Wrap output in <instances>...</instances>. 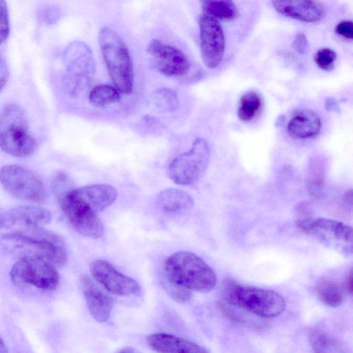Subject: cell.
Listing matches in <instances>:
<instances>
[{
  "instance_id": "6da1fadb",
  "label": "cell",
  "mask_w": 353,
  "mask_h": 353,
  "mask_svg": "<svg viewBox=\"0 0 353 353\" xmlns=\"http://www.w3.org/2000/svg\"><path fill=\"white\" fill-rule=\"evenodd\" d=\"M163 276L191 292H208L215 286L213 270L198 255L179 251L164 261Z\"/></svg>"
},
{
  "instance_id": "7a4b0ae2",
  "label": "cell",
  "mask_w": 353,
  "mask_h": 353,
  "mask_svg": "<svg viewBox=\"0 0 353 353\" xmlns=\"http://www.w3.org/2000/svg\"><path fill=\"white\" fill-rule=\"evenodd\" d=\"M2 239L11 243L12 248L28 249L26 255L41 256L55 266L63 267L67 263L68 253L64 241L42 226L12 230L3 234Z\"/></svg>"
},
{
  "instance_id": "3957f363",
  "label": "cell",
  "mask_w": 353,
  "mask_h": 353,
  "mask_svg": "<svg viewBox=\"0 0 353 353\" xmlns=\"http://www.w3.org/2000/svg\"><path fill=\"white\" fill-rule=\"evenodd\" d=\"M221 291L223 301L259 317H275L285 309L283 298L270 290L242 285L231 279H225Z\"/></svg>"
},
{
  "instance_id": "277c9868",
  "label": "cell",
  "mask_w": 353,
  "mask_h": 353,
  "mask_svg": "<svg viewBox=\"0 0 353 353\" xmlns=\"http://www.w3.org/2000/svg\"><path fill=\"white\" fill-rule=\"evenodd\" d=\"M99 43L110 76L117 89L129 94L134 85V70L129 50L121 37L108 27L99 32Z\"/></svg>"
},
{
  "instance_id": "5b68a950",
  "label": "cell",
  "mask_w": 353,
  "mask_h": 353,
  "mask_svg": "<svg viewBox=\"0 0 353 353\" xmlns=\"http://www.w3.org/2000/svg\"><path fill=\"white\" fill-rule=\"evenodd\" d=\"M37 147L23 108L17 103L5 106L0 114V148L12 156L28 157Z\"/></svg>"
},
{
  "instance_id": "8992f818",
  "label": "cell",
  "mask_w": 353,
  "mask_h": 353,
  "mask_svg": "<svg viewBox=\"0 0 353 353\" xmlns=\"http://www.w3.org/2000/svg\"><path fill=\"white\" fill-rule=\"evenodd\" d=\"M297 228L325 246L349 256L353 252L352 228L336 220L304 217L296 221Z\"/></svg>"
},
{
  "instance_id": "52a82bcc",
  "label": "cell",
  "mask_w": 353,
  "mask_h": 353,
  "mask_svg": "<svg viewBox=\"0 0 353 353\" xmlns=\"http://www.w3.org/2000/svg\"><path fill=\"white\" fill-rule=\"evenodd\" d=\"M10 274L17 285H30L45 292L55 290L59 281L55 265L37 255L21 256L12 266Z\"/></svg>"
},
{
  "instance_id": "ba28073f",
  "label": "cell",
  "mask_w": 353,
  "mask_h": 353,
  "mask_svg": "<svg viewBox=\"0 0 353 353\" xmlns=\"http://www.w3.org/2000/svg\"><path fill=\"white\" fill-rule=\"evenodd\" d=\"M65 83L70 95L75 97L89 86L95 70V63L90 48L83 42L75 41L65 50Z\"/></svg>"
},
{
  "instance_id": "9c48e42d",
  "label": "cell",
  "mask_w": 353,
  "mask_h": 353,
  "mask_svg": "<svg viewBox=\"0 0 353 353\" xmlns=\"http://www.w3.org/2000/svg\"><path fill=\"white\" fill-rule=\"evenodd\" d=\"M0 181L13 196L37 203H44L47 191L41 179L30 169L19 165H7L0 170Z\"/></svg>"
},
{
  "instance_id": "30bf717a",
  "label": "cell",
  "mask_w": 353,
  "mask_h": 353,
  "mask_svg": "<svg viewBox=\"0 0 353 353\" xmlns=\"http://www.w3.org/2000/svg\"><path fill=\"white\" fill-rule=\"evenodd\" d=\"M210 148L203 138H197L191 148L178 155L170 163L168 175L176 184L190 185L205 172L210 160Z\"/></svg>"
},
{
  "instance_id": "8fae6325",
  "label": "cell",
  "mask_w": 353,
  "mask_h": 353,
  "mask_svg": "<svg viewBox=\"0 0 353 353\" xmlns=\"http://www.w3.org/2000/svg\"><path fill=\"white\" fill-rule=\"evenodd\" d=\"M74 229L79 234L93 239L103 236L104 228L94 212L72 188L57 199Z\"/></svg>"
},
{
  "instance_id": "7c38bea8",
  "label": "cell",
  "mask_w": 353,
  "mask_h": 353,
  "mask_svg": "<svg viewBox=\"0 0 353 353\" xmlns=\"http://www.w3.org/2000/svg\"><path fill=\"white\" fill-rule=\"evenodd\" d=\"M201 56L205 65L216 68L225 52V37L219 21L202 14L199 19Z\"/></svg>"
},
{
  "instance_id": "4fadbf2b",
  "label": "cell",
  "mask_w": 353,
  "mask_h": 353,
  "mask_svg": "<svg viewBox=\"0 0 353 353\" xmlns=\"http://www.w3.org/2000/svg\"><path fill=\"white\" fill-rule=\"evenodd\" d=\"M90 270L92 278L113 294L128 296L141 290L139 284L134 279L119 272L107 261L97 259L92 261Z\"/></svg>"
},
{
  "instance_id": "5bb4252c",
  "label": "cell",
  "mask_w": 353,
  "mask_h": 353,
  "mask_svg": "<svg viewBox=\"0 0 353 353\" xmlns=\"http://www.w3.org/2000/svg\"><path fill=\"white\" fill-rule=\"evenodd\" d=\"M147 52L157 71L168 77L185 74L190 68L187 57L179 49L154 39L148 45Z\"/></svg>"
},
{
  "instance_id": "9a60e30c",
  "label": "cell",
  "mask_w": 353,
  "mask_h": 353,
  "mask_svg": "<svg viewBox=\"0 0 353 353\" xmlns=\"http://www.w3.org/2000/svg\"><path fill=\"white\" fill-rule=\"evenodd\" d=\"M80 281L91 316L99 323L105 322L110 317L113 306L112 296L88 274L82 275Z\"/></svg>"
},
{
  "instance_id": "2e32d148",
  "label": "cell",
  "mask_w": 353,
  "mask_h": 353,
  "mask_svg": "<svg viewBox=\"0 0 353 353\" xmlns=\"http://www.w3.org/2000/svg\"><path fill=\"white\" fill-rule=\"evenodd\" d=\"M272 3L281 14L303 22L321 21L327 12L325 4L316 1H272Z\"/></svg>"
},
{
  "instance_id": "e0dca14e",
  "label": "cell",
  "mask_w": 353,
  "mask_h": 353,
  "mask_svg": "<svg viewBox=\"0 0 353 353\" xmlns=\"http://www.w3.org/2000/svg\"><path fill=\"white\" fill-rule=\"evenodd\" d=\"M50 212L39 206L23 205L10 209L2 214V228L14 229L43 226L51 220ZM13 229V230H14Z\"/></svg>"
},
{
  "instance_id": "ac0fdd59",
  "label": "cell",
  "mask_w": 353,
  "mask_h": 353,
  "mask_svg": "<svg viewBox=\"0 0 353 353\" xmlns=\"http://www.w3.org/2000/svg\"><path fill=\"white\" fill-rule=\"evenodd\" d=\"M147 342L157 353H208L201 346L186 339L165 333L150 334Z\"/></svg>"
},
{
  "instance_id": "d6986e66",
  "label": "cell",
  "mask_w": 353,
  "mask_h": 353,
  "mask_svg": "<svg viewBox=\"0 0 353 353\" xmlns=\"http://www.w3.org/2000/svg\"><path fill=\"white\" fill-rule=\"evenodd\" d=\"M75 192L94 212H100L110 207L117 199L116 188L109 184L98 183L75 188Z\"/></svg>"
},
{
  "instance_id": "ffe728a7",
  "label": "cell",
  "mask_w": 353,
  "mask_h": 353,
  "mask_svg": "<svg viewBox=\"0 0 353 353\" xmlns=\"http://www.w3.org/2000/svg\"><path fill=\"white\" fill-rule=\"evenodd\" d=\"M321 128V121L312 110L298 111L288 124V134L296 139H308L316 136Z\"/></svg>"
},
{
  "instance_id": "44dd1931",
  "label": "cell",
  "mask_w": 353,
  "mask_h": 353,
  "mask_svg": "<svg viewBox=\"0 0 353 353\" xmlns=\"http://www.w3.org/2000/svg\"><path fill=\"white\" fill-rule=\"evenodd\" d=\"M157 203L161 210L172 214L186 212L194 205V201L188 193L175 188L162 190L157 196Z\"/></svg>"
},
{
  "instance_id": "7402d4cb",
  "label": "cell",
  "mask_w": 353,
  "mask_h": 353,
  "mask_svg": "<svg viewBox=\"0 0 353 353\" xmlns=\"http://www.w3.org/2000/svg\"><path fill=\"white\" fill-rule=\"evenodd\" d=\"M309 341L314 353H348L334 337L319 328L310 331Z\"/></svg>"
},
{
  "instance_id": "603a6c76",
  "label": "cell",
  "mask_w": 353,
  "mask_h": 353,
  "mask_svg": "<svg viewBox=\"0 0 353 353\" xmlns=\"http://www.w3.org/2000/svg\"><path fill=\"white\" fill-rule=\"evenodd\" d=\"M316 293L321 302L332 307L341 305L344 298L341 286L330 279L319 280L316 285Z\"/></svg>"
},
{
  "instance_id": "cb8c5ba5",
  "label": "cell",
  "mask_w": 353,
  "mask_h": 353,
  "mask_svg": "<svg viewBox=\"0 0 353 353\" xmlns=\"http://www.w3.org/2000/svg\"><path fill=\"white\" fill-rule=\"evenodd\" d=\"M203 13L215 19L231 21L238 17V9L232 1H203Z\"/></svg>"
},
{
  "instance_id": "d4e9b609",
  "label": "cell",
  "mask_w": 353,
  "mask_h": 353,
  "mask_svg": "<svg viewBox=\"0 0 353 353\" xmlns=\"http://www.w3.org/2000/svg\"><path fill=\"white\" fill-rule=\"evenodd\" d=\"M218 305L219 308L228 318L247 327H252L253 330L263 329L264 325H267L265 322L262 321L259 318H256V316L253 318L251 316L252 314L245 313V310H244L245 312L239 310L237 307L231 305L223 301H220Z\"/></svg>"
},
{
  "instance_id": "484cf974",
  "label": "cell",
  "mask_w": 353,
  "mask_h": 353,
  "mask_svg": "<svg viewBox=\"0 0 353 353\" xmlns=\"http://www.w3.org/2000/svg\"><path fill=\"white\" fill-rule=\"evenodd\" d=\"M262 105L261 97L254 91L245 93L240 99L237 111L239 118L243 121L252 120L259 112Z\"/></svg>"
},
{
  "instance_id": "4316f807",
  "label": "cell",
  "mask_w": 353,
  "mask_h": 353,
  "mask_svg": "<svg viewBox=\"0 0 353 353\" xmlns=\"http://www.w3.org/2000/svg\"><path fill=\"white\" fill-rule=\"evenodd\" d=\"M150 101L153 107L162 111H173L179 105L176 93L167 88H159L152 92Z\"/></svg>"
},
{
  "instance_id": "83f0119b",
  "label": "cell",
  "mask_w": 353,
  "mask_h": 353,
  "mask_svg": "<svg viewBox=\"0 0 353 353\" xmlns=\"http://www.w3.org/2000/svg\"><path fill=\"white\" fill-rule=\"evenodd\" d=\"M119 99L120 95L118 90L106 84L95 86L92 89L89 94L90 103L97 106L114 103Z\"/></svg>"
},
{
  "instance_id": "f1b7e54d",
  "label": "cell",
  "mask_w": 353,
  "mask_h": 353,
  "mask_svg": "<svg viewBox=\"0 0 353 353\" xmlns=\"http://www.w3.org/2000/svg\"><path fill=\"white\" fill-rule=\"evenodd\" d=\"M161 284L167 293L179 303L187 302L192 296L191 291L170 281L163 276Z\"/></svg>"
},
{
  "instance_id": "f546056e",
  "label": "cell",
  "mask_w": 353,
  "mask_h": 353,
  "mask_svg": "<svg viewBox=\"0 0 353 353\" xmlns=\"http://www.w3.org/2000/svg\"><path fill=\"white\" fill-rule=\"evenodd\" d=\"M336 58V54L333 50L328 48H323L316 52L314 61L319 68L325 71H330L334 67Z\"/></svg>"
},
{
  "instance_id": "4dcf8cb0",
  "label": "cell",
  "mask_w": 353,
  "mask_h": 353,
  "mask_svg": "<svg viewBox=\"0 0 353 353\" xmlns=\"http://www.w3.org/2000/svg\"><path fill=\"white\" fill-rule=\"evenodd\" d=\"M74 188L71 179L64 172L58 173L52 180V189L57 199Z\"/></svg>"
},
{
  "instance_id": "1f68e13d",
  "label": "cell",
  "mask_w": 353,
  "mask_h": 353,
  "mask_svg": "<svg viewBox=\"0 0 353 353\" xmlns=\"http://www.w3.org/2000/svg\"><path fill=\"white\" fill-rule=\"evenodd\" d=\"M10 32L8 10L6 1L0 0V44L8 37Z\"/></svg>"
},
{
  "instance_id": "d6a6232c",
  "label": "cell",
  "mask_w": 353,
  "mask_h": 353,
  "mask_svg": "<svg viewBox=\"0 0 353 353\" xmlns=\"http://www.w3.org/2000/svg\"><path fill=\"white\" fill-rule=\"evenodd\" d=\"M335 32L347 39L353 38V26L351 21H343L339 23L335 28Z\"/></svg>"
},
{
  "instance_id": "836d02e7",
  "label": "cell",
  "mask_w": 353,
  "mask_h": 353,
  "mask_svg": "<svg viewBox=\"0 0 353 353\" xmlns=\"http://www.w3.org/2000/svg\"><path fill=\"white\" fill-rule=\"evenodd\" d=\"M292 46L294 50L301 54L307 53L309 43L306 36L303 33L297 34L294 39Z\"/></svg>"
},
{
  "instance_id": "e575fe53",
  "label": "cell",
  "mask_w": 353,
  "mask_h": 353,
  "mask_svg": "<svg viewBox=\"0 0 353 353\" xmlns=\"http://www.w3.org/2000/svg\"><path fill=\"white\" fill-rule=\"evenodd\" d=\"M8 75V65L4 59L0 56V90L6 83Z\"/></svg>"
},
{
  "instance_id": "d590c367",
  "label": "cell",
  "mask_w": 353,
  "mask_h": 353,
  "mask_svg": "<svg viewBox=\"0 0 353 353\" xmlns=\"http://www.w3.org/2000/svg\"><path fill=\"white\" fill-rule=\"evenodd\" d=\"M322 185L321 179L311 180L308 183V190L311 194L319 196L321 194Z\"/></svg>"
},
{
  "instance_id": "8d00e7d4",
  "label": "cell",
  "mask_w": 353,
  "mask_h": 353,
  "mask_svg": "<svg viewBox=\"0 0 353 353\" xmlns=\"http://www.w3.org/2000/svg\"><path fill=\"white\" fill-rule=\"evenodd\" d=\"M325 108L329 111L336 110L337 104L333 99L327 98L325 101Z\"/></svg>"
},
{
  "instance_id": "74e56055",
  "label": "cell",
  "mask_w": 353,
  "mask_h": 353,
  "mask_svg": "<svg viewBox=\"0 0 353 353\" xmlns=\"http://www.w3.org/2000/svg\"><path fill=\"white\" fill-rule=\"evenodd\" d=\"M352 270H351L345 281V288L350 294H352Z\"/></svg>"
},
{
  "instance_id": "f35d334b",
  "label": "cell",
  "mask_w": 353,
  "mask_h": 353,
  "mask_svg": "<svg viewBox=\"0 0 353 353\" xmlns=\"http://www.w3.org/2000/svg\"><path fill=\"white\" fill-rule=\"evenodd\" d=\"M119 353H139L132 347H127L122 349Z\"/></svg>"
},
{
  "instance_id": "ab89813d",
  "label": "cell",
  "mask_w": 353,
  "mask_h": 353,
  "mask_svg": "<svg viewBox=\"0 0 353 353\" xmlns=\"http://www.w3.org/2000/svg\"><path fill=\"white\" fill-rule=\"evenodd\" d=\"M0 353H8L6 345L0 337Z\"/></svg>"
},
{
  "instance_id": "60d3db41",
  "label": "cell",
  "mask_w": 353,
  "mask_h": 353,
  "mask_svg": "<svg viewBox=\"0 0 353 353\" xmlns=\"http://www.w3.org/2000/svg\"><path fill=\"white\" fill-rule=\"evenodd\" d=\"M3 219H2V214H0V229L2 228Z\"/></svg>"
}]
</instances>
